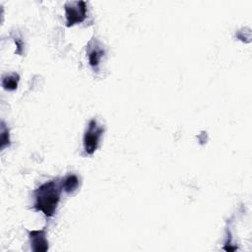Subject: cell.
I'll return each instance as SVG.
<instances>
[{"label": "cell", "mask_w": 252, "mask_h": 252, "mask_svg": "<svg viewBox=\"0 0 252 252\" xmlns=\"http://www.w3.org/2000/svg\"><path fill=\"white\" fill-rule=\"evenodd\" d=\"M18 82H19V76L17 74H12V75H10L8 77H5L3 79L2 85H3L5 90L14 91V90L17 89Z\"/></svg>", "instance_id": "obj_6"}, {"label": "cell", "mask_w": 252, "mask_h": 252, "mask_svg": "<svg viewBox=\"0 0 252 252\" xmlns=\"http://www.w3.org/2000/svg\"><path fill=\"white\" fill-rule=\"evenodd\" d=\"M102 132L103 129L97 125L94 119L89 122L88 129L86 130L84 135V150L87 154L92 155L97 149Z\"/></svg>", "instance_id": "obj_2"}, {"label": "cell", "mask_w": 252, "mask_h": 252, "mask_svg": "<svg viewBox=\"0 0 252 252\" xmlns=\"http://www.w3.org/2000/svg\"><path fill=\"white\" fill-rule=\"evenodd\" d=\"M65 11H66L67 27H71L85 20L87 8H86L85 2L83 1L72 2V3L66 4Z\"/></svg>", "instance_id": "obj_3"}, {"label": "cell", "mask_w": 252, "mask_h": 252, "mask_svg": "<svg viewBox=\"0 0 252 252\" xmlns=\"http://www.w3.org/2000/svg\"><path fill=\"white\" fill-rule=\"evenodd\" d=\"M102 54H103V51H102L101 49H99V48H95V49H94V50H92V51L90 52V54H89V60H90V64H91L94 68L98 65L99 60H100Z\"/></svg>", "instance_id": "obj_7"}, {"label": "cell", "mask_w": 252, "mask_h": 252, "mask_svg": "<svg viewBox=\"0 0 252 252\" xmlns=\"http://www.w3.org/2000/svg\"><path fill=\"white\" fill-rule=\"evenodd\" d=\"M62 188L67 193H72L75 191L79 185V179L76 175L70 174L64 178V180L61 183Z\"/></svg>", "instance_id": "obj_5"}, {"label": "cell", "mask_w": 252, "mask_h": 252, "mask_svg": "<svg viewBox=\"0 0 252 252\" xmlns=\"http://www.w3.org/2000/svg\"><path fill=\"white\" fill-rule=\"evenodd\" d=\"M32 248L35 252H44L48 249V241L44 230H32L30 232Z\"/></svg>", "instance_id": "obj_4"}, {"label": "cell", "mask_w": 252, "mask_h": 252, "mask_svg": "<svg viewBox=\"0 0 252 252\" xmlns=\"http://www.w3.org/2000/svg\"><path fill=\"white\" fill-rule=\"evenodd\" d=\"M61 188L62 185H59L55 180L39 186L34 192L35 209L42 212L46 217H52L60 200Z\"/></svg>", "instance_id": "obj_1"}]
</instances>
